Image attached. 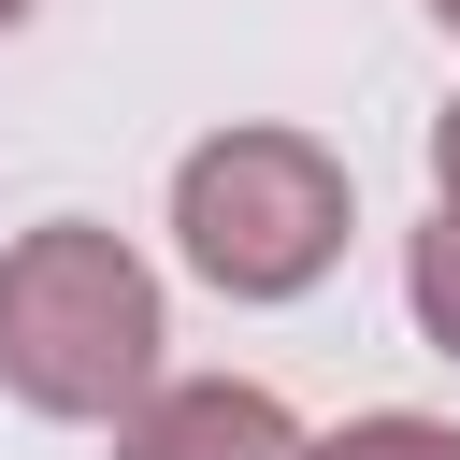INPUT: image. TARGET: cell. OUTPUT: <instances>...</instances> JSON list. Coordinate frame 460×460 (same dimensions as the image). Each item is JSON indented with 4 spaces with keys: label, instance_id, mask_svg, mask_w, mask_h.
<instances>
[{
    "label": "cell",
    "instance_id": "6da1fadb",
    "mask_svg": "<svg viewBox=\"0 0 460 460\" xmlns=\"http://www.w3.org/2000/svg\"><path fill=\"white\" fill-rule=\"evenodd\" d=\"M172 374V302L158 259L101 216H43L0 244V388L58 431H115Z\"/></svg>",
    "mask_w": 460,
    "mask_h": 460
},
{
    "label": "cell",
    "instance_id": "7a4b0ae2",
    "mask_svg": "<svg viewBox=\"0 0 460 460\" xmlns=\"http://www.w3.org/2000/svg\"><path fill=\"white\" fill-rule=\"evenodd\" d=\"M345 230H359V172L316 129L244 115V129H201L172 158V259L216 302H302V288H331Z\"/></svg>",
    "mask_w": 460,
    "mask_h": 460
},
{
    "label": "cell",
    "instance_id": "3957f363",
    "mask_svg": "<svg viewBox=\"0 0 460 460\" xmlns=\"http://www.w3.org/2000/svg\"><path fill=\"white\" fill-rule=\"evenodd\" d=\"M115 460H316V431L259 374H158L115 417Z\"/></svg>",
    "mask_w": 460,
    "mask_h": 460
},
{
    "label": "cell",
    "instance_id": "277c9868",
    "mask_svg": "<svg viewBox=\"0 0 460 460\" xmlns=\"http://www.w3.org/2000/svg\"><path fill=\"white\" fill-rule=\"evenodd\" d=\"M402 316L431 359H460V201H431V230H402Z\"/></svg>",
    "mask_w": 460,
    "mask_h": 460
},
{
    "label": "cell",
    "instance_id": "5b68a950",
    "mask_svg": "<svg viewBox=\"0 0 460 460\" xmlns=\"http://www.w3.org/2000/svg\"><path fill=\"white\" fill-rule=\"evenodd\" d=\"M316 460H460V417H417V402H374V417L316 431Z\"/></svg>",
    "mask_w": 460,
    "mask_h": 460
},
{
    "label": "cell",
    "instance_id": "8992f818",
    "mask_svg": "<svg viewBox=\"0 0 460 460\" xmlns=\"http://www.w3.org/2000/svg\"><path fill=\"white\" fill-rule=\"evenodd\" d=\"M431 201H460V86H446V115H431Z\"/></svg>",
    "mask_w": 460,
    "mask_h": 460
},
{
    "label": "cell",
    "instance_id": "52a82bcc",
    "mask_svg": "<svg viewBox=\"0 0 460 460\" xmlns=\"http://www.w3.org/2000/svg\"><path fill=\"white\" fill-rule=\"evenodd\" d=\"M14 29H29V0H0V43H14Z\"/></svg>",
    "mask_w": 460,
    "mask_h": 460
},
{
    "label": "cell",
    "instance_id": "ba28073f",
    "mask_svg": "<svg viewBox=\"0 0 460 460\" xmlns=\"http://www.w3.org/2000/svg\"><path fill=\"white\" fill-rule=\"evenodd\" d=\"M431 29H460V0H431Z\"/></svg>",
    "mask_w": 460,
    "mask_h": 460
}]
</instances>
